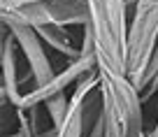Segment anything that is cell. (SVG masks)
<instances>
[{
	"label": "cell",
	"instance_id": "cell-1",
	"mask_svg": "<svg viewBox=\"0 0 158 137\" xmlns=\"http://www.w3.org/2000/svg\"><path fill=\"white\" fill-rule=\"evenodd\" d=\"M98 70L128 74V0H89Z\"/></svg>",
	"mask_w": 158,
	"mask_h": 137
},
{
	"label": "cell",
	"instance_id": "cell-2",
	"mask_svg": "<svg viewBox=\"0 0 158 137\" xmlns=\"http://www.w3.org/2000/svg\"><path fill=\"white\" fill-rule=\"evenodd\" d=\"M105 137H144L142 93L128 74L98 70Z\"/></svg>",
	"mask_w": 158,
	"mask_h": 137
},
{
	"label": "cell",
	"instance_id": "cell-3",
	"mask_svg": "<svg viewBox=\"0 0 158 137\" xmlns=\"http://www.w3.org/2000/svg\"><path fill=\"white\" fill-rule=\"evenodd\" d=\"M158 42V0H135L128 33V77L139 88Z\"/></svg>",
	"mask_w": 158,
	"mask_h": 137
},
{
	"label": "cell",
	"instance_id": "cell-4",
	"mask_svg": "<svg viewBox=\"0 0 158 137\" xmlns=\"http://www.w3.org/2000/svg\"><path fill=\"white\" fill-rule=\"evenodd\" d=\"M2 26H89V0H44L37 5L0 10Z\"/></svg>",
	"mask_w": 158,
	"mask_h": 137
},
{
	"label": "cell",
	"instance_id": "cell-5",
	"mask_svg": "<svg viewBox=\"0 0 158 137\" xmlns=\"http://www.w3.org/2000/svg\"><path fill=\"white\" fill-rule=\"evenodd\" d=\"M81 54L77 58H72L68 65H65L60 72H56V77L51 79L49 84L37 88H30L21 95V102L16 105V109H33L44 105L49 98L58 93H65V88L70 84H77L79 79H84L86 74L95 72L98 70V54H95V44H93V30L91 26H84V35H81Z\"/></svg>",
	"mask_w": 158,
	"mask_h": 137
},
{
	"label": "cell",
	"instance_id": "cell-6",
	"mask_svg": "<svg viewBox=\"0 0 158 137\" xmlns=\"http://www.w3.org/2000/svg\"><path fill=\"white\" fill-rule=\"evenodd\" d=\"M5 28H10V33L14 35L21 56H23L26 63H28L30 79H33V84H35L33 88L49 84L51 79L56 77V72H54V65H51L49 56H47V51H44L47 44L42 42L37 30L30 28V26H5Z\"/></svg>",
	"mask_w": 158,
	"mask_h": 137
},
{
	"label": "cell",
	"instance_id": "cell-7",
	"mask_svg": "<svg viewBox=\"0 0 158 137\" xmlns=\"http://www.w3.org/2000/svg\"><path fill=\"white\" fill-rule=\"evenodd\" d=\"M19 44L10 28H5L2 44H0V63H2V102H10L12 107L21 102V88H19V72H16V56H19Z\"/></svg>",
	"mask_w": 158,
	"mask_h": 137
},
{
	"label": "cell",
	"instance_id": "cell-8",
	"mask_svg": "<svg viewBox=\"0 0 158 137\" xmlns=\"http://www.w3.org/2000/svg\"><path fill=\"white\" fill-rule=\"evenodd\" d=\"M35 30H37V35L42 37V42H44L49 49L68 56L70 60L81 54V47H74L72 35H70L68 28H63V26H42V28H35Z\"/></svg>",
	"mask_w": 158,
	"mask_h": 137
},
{
	"label": "cell",
	"instance_id": "cell-9",
	"mask_svg": "<svg viewBox=\"0 0 158 137\" xmlns=\"http://www.w3.org/2000/svg\"><path fill=\"white\" fill-rule=\"evenodd\" d=\"M44 109H47V114H49V118H51V128H56V130H58V128L63 126L65 116H68L70 98H68L65 93H58V95H54V98H49V100L44 102Z\"/></svg>",
	"mask_w": 158,
	"mask_h": 137
},
{
	"label": "cell",
	"instance_id": "cell-10",
	"mask_svg": "<svg viewBox=\"0 0 158 137\" xmlns=\"http://www.w3.org/2000/svg\"><path fill=\"white\" fill-rule=\"evenodd\" d=\"M37 2H44V0H0V10H16V7H28Z\"/></svg>",
	"mask_w": 158,
	"mask_h": 137
},
{
	"label": "cell",
	"instance_id": "cell-11",
	"mask_svg": "<svg viewBox=\"0 0 158 137\" xmlns=\"http://www.w3.org/2000/svg\"><path fill=\"white\" fill-rule=\"evenodd\" d=\"M144 137H158V121H156V126H153V130L149 132V135L144 132Z\"/></svg>",
	"mask_w": 158,
	"mask_h": 137
}]
</instances>
